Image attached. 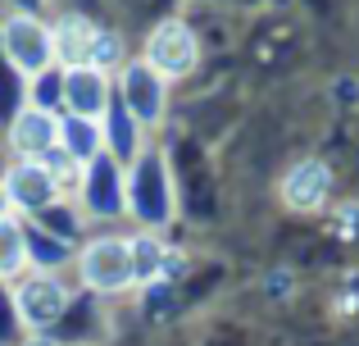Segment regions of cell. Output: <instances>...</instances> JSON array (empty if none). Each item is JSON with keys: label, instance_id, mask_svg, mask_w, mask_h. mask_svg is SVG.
<instances>
[{"label": "cell", "instance_id": "17", "mask_svg": "<svg viewBox=\"0 0 359 346\" xmlns=\"http://www.w3.org/2000/svg\"><path fill=\"white\" fill-rule=\"evenodd\" d=\"M78 346H87V342H78Z\"/></svg>", "mask_w": 359, "mask_h": 346}, {"label": "cell", "instance_id": "7", "mask_svg": "<svg viewBox=\"0 0 359 346\" xmlns=\"http://www.w3.org/2000/svg\"><path fill=\"white\" fill-rule=\"evenodd\" d=\"M327 196H332V169L323 160H300L282 178V201L300 214H314Z\"/></svg>", "mask_w": 359, "mask_h": 346}, {"label": "cell", "instance_id": "5", "mask_svg": "<svg viewBox=\"0 0 359 346\" xmlns=\"http://www.w3.org/2000/svg\"><path fill=\"white\" fill-rule=\"evenodd\" d=\"M5 201L18 205V210H46V205L60 201V182L50 178V169H46L41 160H23L14 164V169L5 173Z\"/></svg>", "mask_w": 359, "mask_h": 346}, {"label": "cell", "instance_id": "13", "mask_svg": "<svg viewBox=\"0 0 359 346\" xmlns=\"http://www.w3.org/2000/svg\"><path fill=\"white\" fill-rule=\"evenodd\" d=\"M60 146L69 151V160H78L82 169H87V164L96 160V151H100V124H87V119L60 124Z\"/></svg>", "mask_w": 359, "mask_h": 346}, {"label": "cell", "instance_id": "3", "mask_svg": "<svg viewBox=\"0 0 359 346\" xmlns=\"http://www.w3.org/2000/svg\"><path fill=\"white\" fill-rule=\"evenodd\" d=\"M82 283L91 287V292H123V287H132L137 278H132V241L123 237H96L82 246Z\"/></svg>", "mask_w": 359, "mask_h": 346}, {"label": "cell", "instance_id": "9", "mask_svg": "<svg viewBox=\"0 0 359 346\" xmlns=\"http://www.w3.org/2000/svg\"><path fill=\"white\" fill-rule=\"evenodd\" d=\"M123 100H128L137 124H159V114H164V78L150 73L146 60L128 64L123 69Z\"/></svg>", "mask_w": 359, "mask_h": 346}, {"label": "cell", "instance_id": "16", "mask_svg": "<svg viewBox=\"0 0 359 346\" xmlns=\"http://www.w3.org/2000/svg\"><path fill=\"white\" fill-rule=\"evenodd\" d=\"M27 346H55V342H41V338H36V342H27Z\"/></svg>", "mask_w": 359, "mask_h": 346}, {"label": "cell", "instance_id": "14", "mask_svg": "<svg viewBox=\"0 0 359 346\" xmlns=\"http://www.w3.org/2000/svg\"><path fill=\"white\" fill-rule=\"evenodd\" d=\"M123 64V36L118 32H105V27H96V41H91V55H87V69L96 73H109Z\"/></svg>", "mask_w": 359, "mask_h": 346}, {"label": "cell", "instance_id": "12", "mask_svg": "<svg viewBox=\"0 0 359 346\" xmlns=\"http://www.w3.org/2000/svg\"><path fill=\"white\" fill-rule=\"evenodd\" d=\"M27 255H32V246H27V232L18 219H0V283H9V278L23 274Z\"/></svg>", "mask_w": 359, "mask_h": 346}, {"label": "cell", "instance_id": "8", "mask_svg": "<svg viewBox=\"0 0 359 346\" xmlns=\"http://www.w3.org/2000/svg\"><path fill=\"white\" fill-rule=\"evenodd\" d=\"M9 146H14L18 155H50L55 146H60V119L50 114L46 105H27L14 114V124H9Z\"/></svg>", "mask_w": 359, "mask_h": 346}, {"label": "cell", "instance_id": "15", "mask_svg": "<svg viewBox=\"0 0 359 346\" xmlns=\"http://www.w3.org/2000/svg\"><path fill=\"white\" fill-rule=\"evenodd\" d=\"M0 219H9V201H5V187H0Z\"/></svg>", "mask_w": 359, "mask_h": 346}, {"label": "cell", "instance_id": "2", "mask_svg": "<svg viewBox=\"0 0 359 346\" xmlns=\"http://www.w3.org/2000/svg\"><path fill=\"white\" fill-rule=\"evenodd\" d=\"M196 64H201V41H196V32L182 18H164L146 41V69L159 73L164 82H173V78H187Z\"/></svg>", "mask_w": 359, "mask_h": 346}, {"label": "cell", "instance_id": "10", "mask_svg": "<svg viewBox=\"0 0 359 346\" xmlns=\"http://www.w3.org/2000/svg\"><path fill=\"white\" fill-rule=\"evenodd\" d=\"M50 41H55V64L64 69H82L91 55V41H96V23L82 14H64L60 23L50 27Z\"/></svg>", "mask_w": 359, "mask_h": 346}, {"label": "cell", "instance_id": "6", "mask_svg": "<svg viewBox=\"0 0 359 346\" xmlns=\"http://www.w3.org/2000/svg\"><path fill=\"white\" fill-rule=\"evenodd\" d=\"M60 96L69 105L73 119H87V124H100L109 109V87H105V73L96 69H64V82H60Z\"/></svg>", "mask_w": 359, "mask_h": 346}, {"label": "cell", "instance_id": "11", "mask_svg": "<svg viewBox=\"0 0 359 346\" xmlns=\"http://www.w3.org/2000/svg\"><path fill=\"white\" fill-rule=\"evenodd\" d=\"M177 260L168 255V246L155 237V232H141V237H132V278L137 283H155V278L173 274Z\"/></svg>", "mask_w": 359, "mask_h": 346}, {"label": "cell", "instance_id": "1", "mask_svg": "<svg viewBox=\"0 0 359 346\" xmlns=\"http://www.w3.org/2000/svg\"><path fill=\"white\" fill-rule=\"evenodd\" d=\"M0 46H5V60L14 64L23 78H41L55 64V41L50 27L32 14H9L5 27H0Z\"/></svg>", "mask_w": 359, "mask_h": 346}, {"label": "cell", "instance_id": "4", "mask_svg": "<svg viewBox=\"0 0 359 346\" xmlns=\"http://www.w3.org/2000/svg\"><path fill=\"white\" fill-rule=\"evenodd\" d=\"M14 305H18V319H23L27 328L41 333V328H50V324L69 310V292H64V283L55 274H32L14 292Z\"/></svg>", "mask_w": 359, "mask_h": 346}]
</instances>
